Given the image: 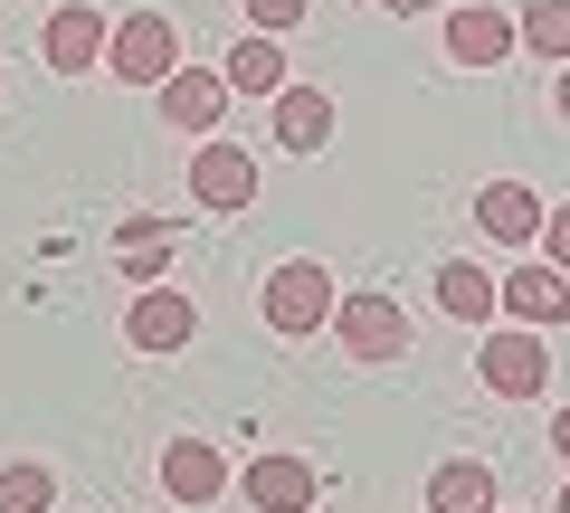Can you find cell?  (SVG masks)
Returning <instances> with one entry per match:
<instances>
[{
    "instance_id": "cell-1",
    "label": "cell",
    "mask_w": 570,
    "mask_h": 513,
    "mask_svg": "<svg viewBox=\"0 0 570 513\" xmlns=\"http://www.w3.org/2000/svg\"><path fill=\"white\" fill-rule=\"evenodd\" d=\"M333 305H343V286H333L324 257H285V267L266 276V333H276V343H314V333H333Z\"/></svg>"
},
{
    "instance_id": "cell-2",
    "label": "cell",
    "mask_w": 570,
    "mask_h": 513,
    "mask_svg": "<svg viewBox=\"0 0 570 513\" xmlns=\"http://www.w3.org/2000/svg\"><path fill=\"white\" fill-rule=\"evenodd\" d=\"M105 67H115V86H153V96H163V77H181V29H171L163 10H134V20H115Z\"/></svg>"
},
{
    "instance_id": "cell-3",
    "label": "cell",
    "mask_w": 570,
    "mask_h": 513,
    "mask_svg": "<svg viewBox=\"0 0 570 513\" xmlns=\"http://www.w3.org/2000/svg\"><path fill=\"white\" fill-rule=\"evenodd\" d=\"M475 381H485L494 399H542V391H551V343H542L532 324L485 333V343H475Z\"/></svg>"
},
{
    "instance_id": "cell-4",
    "label": "cell",
    "mask_w": 570,
    "mask_h": 513,
    "mask_svg": "<svg viewBox=\"0 0 570 513\" xmlns=\"http://www.w3.org/2000/svg\"><path fill=\"white\" fill-rule=\"evenodd\" d=\"M105 48H115V29H105V10H86V0H67V10H48V39H39L48 77H96V67H105Z\"/></svg>"
},
{
    "instance_id": "cell-5",
    "label": "cell",
    "mask_w": 570,
    "mask_h": 513,
    "mask_svg": "<svg viewBox=\"0 0 570 513\" xmlns=\"http://www.w3.org/2000/svg\"><path fill=\"white\" fill-rule=\"evenodd\" d=\"M333 333H343L352 362H400L409 352V314L390 305V295H343V305H333Z\"/></svg>"
},
{
    "instance_id": "cell-6",
    "label": "cell",
    "mask_w": 570,
    "mask_h": 513,
    "mask_svg": "<svg viewBox=\"0 0 570 513\" xmlns=\"http://www.w3.org/2000/svg\"><path fill=\"white\" fill-rule=\"evenodd\" d=\"M190 200H200V209H247V200H257V152H238V144L209 134V144L190 152Z\"/></svg>"
},
{
    "instance_id": "cell-7",
    "label": "cell",
    "mask_w": 570,
    "mask_h": 513,
    "mask_svg": "<svg viewBox=\"0 0 570 513\" xmlns=\"http://www.w3.org/2000/svg\"><path fill=\"white\" fill-rule=\"evenodd\" d=\"M513 48H523L513 10H494V0H466V10H448V58H456V67H504Z\"/></svg>"
},
{
    "instance_id": "cell-8",
    "label": "cell",
    "mask_w": 570,
    "mask_h": 513,
    "mask_svg": "<svg viewBox=\"0 0 570 513\" xmlns=\"http://www.w3.org/2000/svg\"><path fill=\"white\" fill-rule=\"evenodd\" d=\"M190 333H200V305H190L181 286L134 295V314H124V343H134V352H181Z\"/></svg>"
},
{
    "instance_id": "cell-9",
    "label": "cell",
    "mask_w": 570,
    "mask_h": 513,
    "mask_svg": "<svg viewBox=\"0 0 570 513\" xmlns=\"http://www.w3.org/2000/svg\"><path fill=\"white\" fill-rule=\"evenodd\" d=\"M238 494H247V504H257V513H305L314 494H324V475H314L305 456H285V447H266L257 466L238 475Z\"/></svg>"
},
{
    "instance_id": "cell-10",
    "label": "cell",
    "mask_w": 570,
    "mask_h": 513,
    "mask_svg": "<svg viewBox=\"0 0 570 513\" xmlns=\"http://www.w3.org/2000/svg\"><path fill=\"white\" fill-rule=\"evenodd\" d=\"M219 115H228V77L219 67H181V77H163V124L171 134H219Z\"/></svg>"
},
{
    "instance_id": "cell-11",
    "label": "cell",
    "mask_w": 570,
    "mask_h": 513,
    "mask_svg": "<svg viewBox=\"0 0 570 513\" xmlns=\"http://www.w3.org/2000/svg\"><path fill=\"white\" fill-rule=\"evenodd\" d=\"M542 219L551 209L532 200V181H485L475 190V228H485L494 247H542Z\"/></svg>"
},
{
    "instance_id": "cell-12",
    "label": "cell",
    "mask_w": 570,
    "mask_h": 513,
    "mask_svg": "<svg viewBox=\"0 0 570 513\" xmlns=\"http://www.w3.org/2000/svg\"><path fill=\"white\" fill-rule=\"evenodd\" d=\"M163 494H171V504H190V513L219 504V494H228L219 447H209V437H171V447H163Z\"/></svg>"
},
{
    "instance_id": "cell-13",
    "label": "cell",
    "mask_w": 570,
    "mask_h": 513,
    "mask_svg": "<svg viewBox=\"0 0 570 513\" xmlns=\"http://www.w3.org/2000/svg\"><path fill=\"white\" fill-rule=\"evenodd\" d=\"M504 314H513V324H532V333H551L570 314V276L542 267V257H523V267L504 276Z\"/></svg>"
},
{
    "instance_id": "cell-14",
    "label": "cell",
    "mask_w": 570,
    "mask_h": 513,
    "mask_svg": "<svg viewBox=\"0 0 570 513\" xmlns=\"http://www.w3.org/2000/svg\"><path fill=\"white\" fill-rule=\"evenodd\" d=\"M494 305H504L494 267H475V257H448V267H438V314H448V324H494Z\"/></svg>"
},
{
    "instance_id": "cell-15",
    "label": "cell",
    "mask_w": 570,
    "mask_h": 513,
    "mask_svg": "<svg viewBox=\"0 0 570 513\" xmlns=\"http://www.w3.org/2000/svg\"><path fill=\"white\" fill-rule=\"evenodd\" d=\"M219 77H228V96H266V105H276L285 86H295V77H285V48L266 39V29H247V39L228 48V67H219Z\"/></svg>"
},
{
    "instance_id": "cell-16",
    "label": "cell",
    "mask_w": 570,
    "mask_h": 513,
    "mask_svg": "<svg viewBox=\"0 0 570 513\" xmlns=\"http://www.w3.org/2000/svg\"><path fill=\"white\" fill-rule=\"evenodd\" d=\"M276 144L285 152H324L333 144V96L324 86H285L276 96Z\"/></svg>"
},
{
    "instance_id": "cell-17",
    "label": "cell",
    "mask_w": 570,
    "mask_h": 513,
    "mask_svg": "<svg viewBox=\"0 0 570 513\" xmlns=\"http://www.w3.org/2000/svg\"><path fill=\"white\" fill-rule=\"evenodd\" d=\"M428 513H494V466L485 456H448L428 475Z\"/></svg>"
},
{
    "instance_id": "cell-18",
    "label": "cell",
    "mask_w": 570,
    "mask_h": 513,
    "mask_svg": "<svg viewBox=\"0 0 570 513\" xmlns=\"http://www.w3.org/2000/svg\"><path fill=\"white\" fill-rule=\"evenodd\" d=\"M513 29H523V48H532V58L570 67V0H523V10H513Z\"/></svg>"
},
{
    "instance_id": "cell-19",
    "label": "cell",
    "mask_w": 570,
    "mask_h": 513,
    "mask_svg": "<svg viewBox=\"0 0 570 513\" xmlns=\"http://www.w3.org/2000/svg\"><path fill=\"white\" fill-rule=\"evenodd\" d=\"M115 267L134 276V286H153V276L171 267V228H163V219H134V228L115 238Z\"/></svg>"
},
{
    "instance_id": "cell-20",
    "label": "cell",
    "mask_w": 570,
    "mask_h": 513,
    "mask_svg": "<svg viewBox=\"0 0 570 513\" xmlns=\"http://www.w3.org/2000/svg\"><path fill=\"white\" fill-rule=\"evenodd\" d=\"M48 504H58V466L10 456V466H0V513H48Z\"/></svg>"
},
{
    "instance_id": "cell-21",
    "label": "cell",
    "mask_w": 570,
    "mask_h": 513,
    "mask_svg": "<svg viewBox=\"0 0 570 513\" xmlns=\"http://www.w3.org/2000/svg\"><path fill=\"white\" fill-rule=\"evenodd\" d=\"M238 10H247V29H266V39H276V29H295V20H305L314 0H238Z\"/></svg>"
},
{
    "instance_id": "cell-22",
    "label": "cell",
    "mask_w": 570,
    "mask_h": 513,
    "mask_svg": "<svg viewBox=\"0 0 570 513\" xmlns=\"http://www.w3.org/2000/svg\"><path fill=\"white\" fill-rule=\"evenodd\" d=\"M542 267H561V276H570V200L542 219Z\"/></svg>"
},
{
    "instance_id": "cell-23",
    "label": "cell",
    "mask_w": 570,
    "mask_h": 513,
    "mask_svg": "<svg viewBox=\"0 0 570 513\" xmlns=\"http://www.w3.org/2000/svg\"><path fill=\"white\" fill-rule=\"evenodd\" d=\"M551 456L570 466V410H551Z\"/></svg>"
},
{
    "instance_id": "cell-24",
    "label": "cell",
    "mask_w": 570,
    "mask_h": 513,
    "mask_svg": "<svg viewBox=\"0 0 570 513\" xmlns=\"http://www.w3.org/2000/svg\"><path fill=\"white\" fill-rule=\"evenodd\" d=\"M551 115L570 124V67H561V77H551Z\"/></svg>"
},
{
    "instance_id": "cell-25",
    "label": "cell",
    "mask_w": 570,
    "mask_h": 513,
    "mask_svg": "<svg viewBox=\"0 0 570 513\" xmlns=\"http://www.w3.org/2000/svg\"><path fill=\"white\" fill-rule=\"evenodd\" d=\"M381 10H400V20H419V10H448V0H381Z\"/></svg>"
},
{
    "instance_id": "cell-26",
    "label": "cell",
    "mask_w": 570,
    "mask_h": 513,
    "mask_svg": "<svg viewBox=\"0 0 570 513\" xmlns=\"http://www.w3.org/2000/svg\"><path fill=\"white\" fill-rule=\"evenodd\" d=\"M561 513H570V485H561Z\"/></svg>"
},
{
    "instance_id": "cell-27",
    "label": "cell",
    "mask_w": 570,
    "mask_h": 513,
    "mask_svg": "<svg viewBox=\"0 0 570 513\" xmlns=\"http://www.w3.org/2000/svg\"><path fill=\"white\" fill-rule=\"evenodd\" d=\"M494 513H504V504H494Z\"/></svg>"
}]
</instances>
